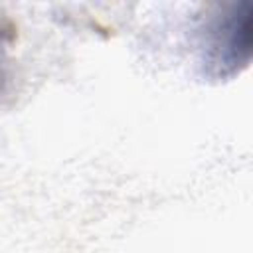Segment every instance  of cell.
<instances>
[{
	"label": "cell",
	"instance_id": "6da1fadb",
	"mask_svg": "<svg viewBox=\"0 0 253 253\" xmlns=\"http://www.w3.org/2000/svg\"><path fill=\"white\" fill-rule=\"evenodd\" d=\"M213 32V47L221 65L247 61L253 55V4L247 2L241 6H233L215 24Z\"/></svg>",
	"mask_w": 253,
	"mask_h": 253
}]
</instances>
